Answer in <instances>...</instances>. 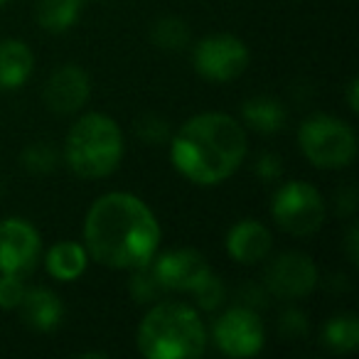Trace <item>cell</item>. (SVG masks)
<instances>
[{
    "mask_svg": "<svg viewBox=\"0 0 359 359\" xmlns=\"http://www.w3.org/2000/svg\"><path fill=\"white\" fill-rule=\"evenodd\" d=\"M158 217L138 195L106 192L96 197L84 219V249L91 261L114 271L148 266L160 249Z\"/></svg>",
    "mask_w": 359,
    "mask_h": 359,
    "instance_id": "1",
    "label": "cell"
},
{
    "mask_svg": "<svg viewBox=\"0 0 359 359\" xmlns=\"http://www.w3.org/2000/svg\"><path fill=\"white\" fill-rule=\"evenodd\" d=\"M170 163L187 182L200 187L222 185L246 158V128L239 118L207 111L187 118L170 135Z\"/></svg>",
    "mask_w": 359,
    "mask_h": 359,
    "instance_id": "2",
    "label": "cell"
},
{
    "mask_svg": "<svg viewBox=\"0 0 359 359\" xmlns=\"http://www.w3.org/2000/svg\"><path fill=\"white\" fill-rule=\"evenodd\" d=\"M135 347L145 359H197L207 349V327L192 305L158 300L135 330Z\"/></svg>",
    "mask_w": 359,
    "mask_h": 359,
    "instance_id": "3",
    "label": "cell"
},
{
    "mask_svg": "<svg viewBox=\"0 0 359 359\" xmlns=\"http://www.w3.org/2000/svg\"><path fill=\"white\" fill-rule=\"evenodd\" d=\"M123 130L111 116L91 111L72 123L65 140V160L84 180H104L123 160Z\"/></svg>",
    "mask_w": 359,
    "mask_h": 359,
    "instance_id": "4",
    "label": "cell"
},
{
    "mask_svg": "<svg viewBox=\"0 0 359 359\" xmlns=\"http://www.w3.org/2000/svg\"><path fill=\"white\" fill-rule=\"evenodd\" d=\"M298 145L305 160L320 170L349 168L357 158V133L332 114H313L300 123Z\"/></svg>",
    "mask_w": 359,
    "mask_h": 359,
    "instance_id": "5",
    "label": "cell"
},
{
    "mask_svg": "<svg viewBox=\"0 0 359 359\" xmlns=\"http://www.w3.org/2000/svg\"><path fill=\"white\" fill-rule=\"evenodd\" d=\"M273 222L293 236H310L325 224V200L320 190L303 180H288L271 200Z\"/></svg>",
    "mask_w": 359,
    "mask_h": 359,
    "instance_id": "6",
    "label": "cell"
},
{
    "mask_svg": "<svg viewBox=\"0 0 359 359\" xmlns=\"http://www.w3.org/2000/svg\"><path fill=\"white\" fill-rule=\"evenodd\" d=\"M249 47L241 37L229 32H217L200 40L192 50V65L195 72L207 81L226 84L239 79L249 67Z\"/></svg>",
    "mask_w": 359,
    "mask_h": 359,
    "instance_id": "7",
    "label": "cell"
},
{
    "mask_svg": "<svg viewBox=\"0 0 359 359\" xmlns=\"http://www.w3.org/2000/svg\"><path fill=\"white\" fill-rule=\"evenodd\" d=\"M212 342L222 354L234 359L256 357L264 349L266 330L259 313L249 305L229 308L212 325Z\"/></svg>",
    "mask_w": 359,
    "mask_h": 359,
    "instance_id": "8",
    "label": "cell"
},
{
    "mask_svg": "<svg viewBox=\"0 0 359 359\" xmlns=\"http://www.w3.org/2000/svg\"><path fill=\"white\" fill-rule=\"evenodd\" d=\"M320 276L318 266L308 254L300 251H285L278 254L269 264L264 276V285L271 295L283 300H298L305 298L315 290Z\"/></svg>",
    "mask_w": 359,
    "mask_h": 359,
    "instance_id": "9",
    "label": "cell"
},
{
    "mask_svg": "<svg viewBox=\"0 0 359 359\" xmlns=\"http://www.w3.org/2000/svg\"><path fill=\"white\" fill-rule=\"evenodd\" d=\"M42 254L40 231L22 217L0 222V273L27 276Z\"/></svg>",
    "mask_w": 359,
    "mask_h": 359,
    "instance_id": "10",
    "label": "cell"
},
{
    "mask_svg": "<svg viewBox=\"0 0 359 359\" xmlns=\"http://www.w3.org/2000/svg\"><path fill=\"white\" fill-rule=\"evenodd\" d=\"M150 269L165 290H185V293H192L212 273L207 259L195 249H170L160 256L155 254Z\"/></svg>",
    "mask_w": 359,
    "mask_h": 359,
    "instance_id": "11",
    "label": "cell"
},
{
    "mask_svg": "<svg viewBox=\"0 0 359 359\" xmlns=\"http://www.w3.org/2000/svg\"><path fill=\"white\" fill-rule=\"evenodd\" d=\"M91 96V79L81 67L76 65H62L50 74L42 91L47 109L60 116L76 114L86 106Z\"/></svg>",
    "mask_w": 359,
    "mask_h": 359,
    "instance_id": "12",
    "label": "cell"
},
{
    "mask_svg": "<svg viewBox=\"0 0 359 359\" xmlns=\"http://www.w3.org/2000/svg\"><path fill=\"white\" fill-rule=\"evenodd\" d=\"M273 236L259 219H241L226 231V254L241 266H256L269 259Z\"/></svg>",
    "mask_w": 359,
    "mask_h": 359,
    "instance_id": "13",
    "label": "cell"
},
{
    "mask_svg": "<svg viewBox=\"0 0 359 359\" xmlns=\"http://www.w3.org/2000/svg\"><path fill=\"white\" fill-rule=\"evenodd\" d=\"M18 310H20L22 323L37 332H52L65 320V305L60 295L50 288H27Z\"/></svg>",
    "mask_w": 359,
    "mask_h": 359,
    "instance_id": "14",
    "label": "cell"
},
{
    "mask_svg": "<svg viewBox=\"0 0 359 359\" xmlns=\"http://www.w3.org/2000/svg\"><path fill=\"white\" fill-rule=\"evenodd\" d=\"M35 72V55L30 45L18 37L0 42V91H18Z\"/></svg>",
    "mask_w": 359,
    "mask_h": 359,
    "instance_id": "15",
    "label": "cell"
},
{
    "mask_svg": "<svg viewBox=\"0 0 359 359\" xmlns=\"http://www.w3.org/2000/svg\"><path fill=\"white\" fill-rule=\"evenodd\" d=\"M45 266L47 273L55 280L72 283V280L84 276L86 266H89V254H86L84 244H79V241H57V244H52L47 249Z\"/></svg>",
    "mask_w": 359,
    "mask_h": 359,
    "instance_id": "16",
    "label": "cell"
},
{
    "mask_svg": "<svg viewBox=\"0 0 359 359\" xmlns=\"http://www.w3.org/2000/svg\"><path fill=\"white\" fill-rule=\"evenodd\" d=\"M241 118H244V128L271 135L285 128L288 111L273 96H254V99H249L241 106Z\"/></svg>",
    "mask_w": 359,
    "mask_h": 359,
    "instance_id": "17",
    "label": "cell"
},
{
    "mask_svg": "<svg viewBox=\"0 0 359 359\" xmlns=\"http://www.w3.org/2000/svg\"><path fill=\"white\" fill-rule=\"evenodd\" d=\"M81 3L84 0H40L37 3V22L42 30L52 35L72 30L81 15Z\"/></svg>",
    "mask_w": 359,
    "mask_h": 359,
    "instance_id": "18",
    "label": "cell"
},
{
    "mask_svg": "<svg viewBox=\"0 0 359 359\" xmlns=\"http://www.w3.org/2000/svg\"><path fill=\"white\" fill-rule=\"evenodd\" d=\"M323 342L330 352L349 354L359 347V320L352 313H339L325 323Z\"/></svg>",
    "mask_w": 359,
    "mask_h": 359,
    "instance_id": "19",
    "label": "cell"
},
{
    "mask_svg": "<svg viewBox=\"0 0 359 359\" xmlns=\"http://www.w3.org/2000/svg\"><path fill=\"white\" fill-rule=\"evenodd\" d=\"M150 37H153V42L160 50L180 52L190 45V27H187L185 20H180V18H160L153 25Z\"/></svg>",
    "mask_w": 359,
    "mask_h": 359,
    "instance_id": "20",
    "label": "cell"
},
{
    "mask_svg": "<svg viewBox=\"0 0 359 359\" xmlns=\"http://www.w3.org/2000/svg\"><path fill=\"white\" fill-rule=\"evenodd\" d=\"M163 293H165V288L160 285V280L155 278L150 264L140 266V269H133V278H130V295H133L135 303H140V305L158 303Z\"/></svg>",
    "mask_w": 359,
    "mask_h": 359,
    "instance_id": "21",
    "label": "cell"
},
{
    "mask_svg": "<svg viewBox=\"0 0 359 359\" xmlns=\"http://www.w3.org/2000/svg\"><path fill=\"white\" fill-rule=\"evenodd\" d=\"M20 160H22V168L30 170V172L47 175V172H52V170L57 168V163H60V155H57V150L52 148L50 143H42V140H37V143H30L25 150H22Z\"/></svg>",
    "mask_w": 359,
    "mask_h": 359,
    "instance_id": "22",
    "label": "cell"
},
{
    "mask_svg": "<svg viewBox=\"0 0 359 359\" xmlns=\"http://www.w3.org/2000/svg\"><path fill=\"white\" fill-rule=\"evenodd\" d=\"M192 295H195V300H197V308L210 310V313H212V310H217L222 303H224L226 290H224L222 278H217L215 273H210L195 290H192Z\"/></svg>",
    "mask_w": 359,
    "mask_h": 359,
    "instance_id": "23",
    "label": "cell"
},
{
    "mask_svg": "<svg viewBox=\"0 0 359 359\" xmlns=\"http://www.w3.org/2000/svg\"><path fill=\"white\" fill-rule=\"evenodd\" d=\"M135 133L143 143L148 145H163L170 140V126L163 116H155V114H145L143 118H138L135 123Z\"/></svg>",
    "mask_w": 359,
    "mask_h": 359,
    "instance_id": "24",
    "label": "cell"
},
{
    "mask_svg": "<svg viewBox=\"0 0 359 359\" xmlns=\"http://www.w3.org/2000/svg\"><path fill=\"white\" fill-rule=\"evenodd\" d=\"M25 276L0 273V310H18L25 298Z\"/></svg>",
    "mask_w": 359,
    "mask_h": 359,
    "instance_id": "25",
    "label": "cell"
},
{
    "mask_svg": "<svg viewBox=\"0 0 359 359\" xmlns=\"http://www.w3.org/2000/svg\"><path fill=\"white\" fill-rule=\"evenodd\" d=\"M278 332L283 334V337H288V339L305 337V334H308V318H305V315L300 313V310H295V308L285 310V313L280 315V320H278Z\"/></svg>",
    "mask_w": 359,
    "mask_h": 359,
    "instance_id": "26",
    "label": "cell"
},
{
    "mask_svg": "<svg viewBox=\"0 0 359 359\" xmlns=\"http://www.w3.org/2000/svg\"><path fill=\"white\" fill-rule=\"evenodd\" d=\"M254 170L264 182H276V180L283 175V160H280V155H276V153H261L254 165Z\"/></svg>",
    "mask_w": 359,
    "mask_h": 359,
    "instance_id": "27",
    "label": "cell"
},
{
    "mask_svg": "<svg viewBox=\"0 0 359 359\" xmlns=\"http://www.w3.org/2000/svg\"><path fill=\"white\" fill-rule=\"evenodd\" d=\"M354 210H357V195L352 187H347L337 195V212L339 215H354Z\"/></svg>",
    "mask_w": 359,
    "mask_h": 359,
    "instance_id": "28",
    "label": "cell"
},
{
    "mask_svg": "<svg viewBox=\"0 0 359 359\" xmlns=\"http://www.w3.org/2000/svg\"><path fill=\"white\" fill-rule=\"evenodd\" d=\"M344 246H347V256L352 264H357L359 261V229L357 224H352L347 229V236H344Z\"/></svg>",
    "mask_w": 359,
    "mask_h": 359,
    "instance_id": "29",
    "label": "cell"
},
{
    "mask_svg": "<svg viewBox=\"0 0 359 359\" xmlns=\"http://www.w3.org/2000/svg\"><path fill=\"white\" fill-rule=\"evenodd\" d=\"M357 89H359L357 79H352V81H349V89H347V104H349V111H352V114H357V111H359Z\"/></svg>",
    "mask_w": 359,
    "mask_h": 359,
    "instance_id": "30",
    "label": "cell"
},
{
    "mask_svg": "<svg viewBox=\"0 0 359 359\" xmlns=\"http://www.w3.org/2000/svg\"><path fill=\"white\" fill-rule=\"evenodd\" d=\"M6 3H8V0H0V8H3V6H6Z\"/></svg>",
    "mask_w": 359,
    "mask_h": 359,
    "instance_id": "31",
    "label": "cell"
}]
</instances>
